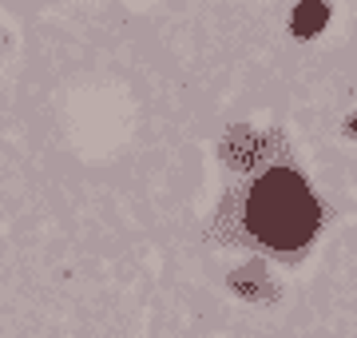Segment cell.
<instances>
[{
  "mask_svg": "<svg viewBox=\"0 0 357 338\" xmlns=\"http://www.w3.org/2000/svg\"><path fill=\"white\" fill-rule=\"evenodd\" d=\"M246 223L266 247L298 251L318 231V203H314L302 175L278 168V171H266L255 183L250 203H246Z\"/></svg>",
  "mask_w": 357,
  "mask_h": 338,
  "instance_id": "6da1fadb",
  "label": "cell"
},
{
  "mask_svg": "<svg viewBox=\"0 0 357 338\" xmlns=\"http://www.w3.org/2000/svg\"><path fill=\"white\" fill-rule=\"evenodd\" d=\"M321 24H326V8H321V4H302V8L294 13V32H298V36H314Z\"/></svg>",
  "mask_w": 357,
  "mask_h": 338,
  "instance_id": "7a4b0ae2",
  "label": "cell"
}]
</instances>
